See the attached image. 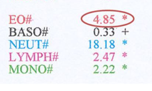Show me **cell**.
Segmentation results:
<instances>
[{"mask_svg": "<svg viewBox=\"0 0 152 91\" xmlns=\"http://www.w3.org/2000/svg\"><path fill=\"white\" fill-rule=\"evenodd\" d=\"M34 33L35 36H37V37L39 36L41 34V30L40 28H35L34 30Z\"/></svg>", "mask_w": 152, "mask_h": 91, "instance_id": "obj_1", "label": "cell"}, {"mask_svg": "<svg viewBox=\"0 0 152 91\" xmlns=\"http://www.w3.org/2000/svg\"><path fill=\"white\" fill-rule=\"evenodd\" d=\"M28 68L26 65H23V66H21V72L23 73H27L28 72Z\"/></svg>", "mask_w": 152, "mask_h": 91, "instance_id": "obj_2", "label": "cell"}, {"mask_svg": "<svg viewBox=\"0 0 152 91\" xmlns=\"http://www.w3.org/2000/svg\"><path fill=\"white\" fill-rule=\"evenodd\" d=\"M46 67L45 65H41L39 67V71L41 73H44L46 72Z\"/></svg>", "mask_w": 152, "mask_h": 91, "instance_id": "obj_3", "label": "cell"}, {"mask_svg": "<svg viewBox=\"0 0 152 91\" xmlns=\"http://www.w3.org/2000/svg\"><path fill=\"white\" fill-rule=\"evenodd\" d=\"M10 32H15L16 30L15 28H10Z\"/></svg>", "mask_w": 152, "mask_h": 91, "instance_id": "obj_4", "label": "cell"}, {"mask_svg": "<svg viewBox=\"0 0 152 91\" xmlns=\"http://www.w3.org/2000/svg\"><path fill=\"white\" fill-rule=\"evenodd\" d=\"M16 35V33L15 32H10V36H15Z\"/></svg>", "mask_w": 152, "mask_h": 91, "instance_id": "obj_5", "label": "cell"}, {"mask_svg": "<svg viewBox=\"0 0 152 91\" xmlns=\"http://www.w3.org/2000/svg\"><path fill=\"white\" fill-rule=\"evenodd\" d=\"M27 35L28 36H29V37H30V36H31L32 32H29L27 33Z\"/></svg>", "mask_w": 152, "mask_h": 91, "instance_id": "obj_6", "label": "cell"}, {"mask_svg": "<svg viewBox=\"0 0 152 91\" xmlns=\"http://www.w3.org/2000/svg\"><path fill=\"white\" fill-rule=\"evenodd\" d=\"M99 47V46H98L97 45V44H96V45H95V46H94V48H98Z\"/></svg>", "mask_w": 152, "mask_h": 91, "instance_id": "obj_7", "label": "cell"}, {"mask_svg": "<svg viewBox=\"0 0 152 91\" xmlns=\"http://www.w3.org/2000/svg\"><path fill=\"white\" fill-rule=\"evenodd\" d=\"M94 43H95V44H97V43H98V40H95V41H94Z\"/></svg>", "mask_w": 152, "mask_h": 91, "instance_id": "obj_8", "label": "cell"}]
</instances>
